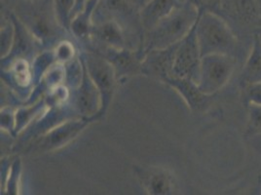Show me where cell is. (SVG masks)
Segmentation results:
<instances>
[{"instance_id":"obj_1","label":"cell","mask_w":261,"mask_h":195,"mask_svg":"<svg viewBox=\"0 0 261 195\" xmlns=\"http://www.w3.org/2000/svg\"><path fill=\"white\" fill-rule=\"evenodd\" d=\"M196 35L201 56L220 54L238 58L241 41L224 18L215 13L200 14Z\"/></svg>"},{"instance_id":"obj_2","label":"cell","mask_w":261,"mask_h":195,"mask_svg":"<svg viewBox=\"0 0 261 195\" xmlns=\"http://www.w3.org/2000/svg\"><path fill=\"white\" fill-rule=\"evenodd\" d=\"M200 12L189 0H185L147 33L145 52L165 49L182 40L193 29Z\"/></svg>"},{"instance_id":"obj_3","label":"cell","mask_w":261,"mask_h":195,"mask_svg":"<svg viewBox=\"0 0 261 195\" xmlns=\"http://www.w3.org/2000/svg\"><path fill=\"white\" fill-rule=\"evenodd\" d=\"M16 16L43 45L53 43L58 38V28H63L57 19L53 0L19 1Z\"/></svg>"},{"instance_id":"obj_4","label":"cell","mask_w":261,"mask_h":195,"mask_svg":"<svg viewBox=\"0 0 261 195\" xmlns=\"http://www.w3.org/2000/svg\"><path fill=\"white\" fill-rule=\"evenodd\" d=\"M142 0H98L93 12L92 22L97 25L107 21L118 22L126 35L143 31L141 22ZM128 38V37H127Z\"/></svg>"},{"instance_id":"obj_5","label":"cell","mask_w":261,"mask_h":195,"mask_svg":"<svg viewBox=\"0 0 261 195\" xmlns=\"http://www.w3.org/2000/svg\"><path fill=\"white\" fill-rule=\"evenodd\" d=\"M236 65L237 58L233 56L212 54L202 57L198 87L206 95L214 96L228 83Z\"/></svg>"},{"instance_id":"obj_6","label":"cell","mask_w":261,"mask_h":195,"mask_svg":"<svg viewBox=\"0 0 261 195\" xmlns=\"http://www.w3.org/2000/svg\"><path fill=\"white\" fill-rule=\"evenodd\" d=\"M222 18L238 37L250 33L252 36L261 29V8L258 0H222Z\"/></svg>"},{"instance_id":"obj_7","label":"cell","mask_w":261,"mask_h":195,"mask_svg":"<svg viewBox=\"0 0 261 195\" xmlns=\"http://www.w3.org/2000/svg\"><path fill=\"white\" fill-rule=\"evenodd\" d=\"M201 60L202 56L197 40L195 25L185 38L178 42L171 77L189 78L197 82Z\"/></svg>"},{"instance_id":"obj_8","label":"cell","mask_w":261,"mask_h":195,"mask_svg":"<svg viewBox=\"0 0 261 195\" xmlns=\"http://www.w3.org/2000/svg\"><path fill=\"white\" fill-rule=\"evenodd\" d=\"M85 65L88 74L98 87L101 99L99 113L109 108L114 93L116 76L113 66L109 61L98 52H89L85 57Z\"/></svg>"},{"instance_id":"obj_9","label":"cell","mask_w":261,"mask_h":195,"mask_svg":"<svg viewBox=\"0 0 261 195\" xmlns=\"http://www.w3.org/2000/svg\"><path fill=\"white\" fill-rule=\"evenodd\" d=\"M177 43L165 49H152L147 51L142 62V72L165 80L172 76L174 56Z\"/></svg>"},{"instance_id":"obj_10","label":"cell","mask_w":261,"mask_h":195,"mask_svg":"<svg viewBox=\"0 0 261 195\" xmlns=\"http://www.w3.org/2000/svg\"><path fill=\"white\" fill-rule=\"evenodd\" d=\"M102 55L114 68L116 79L118 80L124 76H133L138 72H142V60L143 59L138 51L129 48L115 49L105 48L97 50Z\"/></svg>"},{"instance_id":"obj_11","label":"cell","mask_w":261,"mask_h":195,"mask_svg":"<svg viewBox=\"0 0 261 195\" xmlns=\"http://www.w3.org/2000/svg\"><path fill=\"white\" fill-rule=\"evenodd\" d=\"M82 79L75 93L74 107L81 115L85 117H91L98 111H100L101 99L98 87L88 74L84 61H82Z\"/></svg>"},{"instance_id":"obj_12","label":"cell","mask_w":261,"mask_h":195,"mask_svg":"<svg viewBox=\"0 0 261 195\" xmlns=\"http://www.w3.org/2000/svg\"><path fill=\"white\" fill-rule=\"evenodd\" d=\"M90 38L98 45V49L128 48L127 35L118 22L107 21L93 25Z\"/></svg>"},{"instance_id":"obj_13","label":"cell","mask_w":261,"mask_h":195,"mask_svg":"<svg viewBox=\"0 0 261 195\" xmlns=\"http://www.w3.org/2000/svg\"><path fill=\"white\" fill-rule=\"evenodd\" d=\"M139 177L149 194H172L175 190L174 176L163 168L141 169Z\"/></svg>"},{"instance_id":"obj_14","label":"cell","mask_w":261,"mask_h":195,"mask_svg":"<svg viewBox=\"0 0 261 195\" xmlns=\"http://www.w3.org/2000/svg\"><path fill=\"white\" fill-rule=\"evenodd\" d=\"M239 83L242 88L261 84V40L254 34L250 50L240 72Z\"/></svg>"},{"instance_id":"obj_15","label":"cell","mask_w":261,"mask_h":195,"mask_svg":"<svg viewBox=\"0 0 261 195\" xmlns=\"http://www.w3.org/2000/svg\"><path fill=\"white\" fill-rule=\"evenodd\" d=\"M164 81L168 82L176 89L177 92L185 99L188 107L194 111H200L205 109L211 102V98L213 96L206 95L203 93L195 81L189 78H176L169 77Z\"/></svg>"},{"instance_id":"obj_16","label":"cell","mask_w":261,"mask_h":195,"mask_svg":"<svg viewBox=\"0 0 261 195\" xmlns=\"http://www.w3.org/2000/svg\"><path fill=\"white\" fill-rule=\"evenodd\" d=\"M181 3L179 0H148L141 10L142 29L148 33Z\"/></svg>"},{"instance_id":"obj_17","label":"cell","mask_w":261,"mask_h":195,"mask_svg":"<svg viewBox=\"0 0 261 195\" xmlns=\"http://www.w3.org/2000/svg\"><path fill=\"white\" fill-rule=\"evenodd\" d=\"M86 125L83 121H69L51 131L41 141V147L46 150L56 149L73 139Z\"/></svg>"},{"instance_id":"obj_18","label":"cell","mask_w":261,"mask_h":195,"mask_svg":"<svg viewBox=\"0 0 261 195\" xmlns=\"http://www.w3.org/2000/svg\"><path fill=\"white\" fill-rule=\"evenodd\" d=\"M98 3V0H88L85 7L82 11L71 20L70 28L72 33L79 39L90 38L91 30L93 27L92 16L93 12Z\"/></svg>"},{"instance_id":"obj_19","label":"cell","mask_w":261,"mask_h":195,"mask_svg":"<svg viewBox=\"0 0 261 195\" xmlns=\"http://www.w3.org/2000/svg\"><path fill=\"white\" fill-rule=\"evenodd\" d=\"M53 4L58 21L63 28L67 30L70 28L75 0H53Z\"/></svg>"},{"instance_id":"obj_20","label":"cell","mask_w":261,"mask_h":195,"mask_svg":"<svg viewBox=\"0 0 261 195\" xmlns=\"http://www.w3.org/2000/svg\"><path fill=\"white\" fill-rule=\"evenodd\" d=\"M248 110V125L246 135L253 137L261 135V105L249 103L246 105Z\"/></svg>"},{"instance_id":"obj_21","label":"cell","mask_w":261,"mask_h":195,"mask_svg":"<svg viewBox=\"0 0 261 195\" xmlns=\"http://www.w3.org/2000/svg\"><path fill=\"white\" fill-rule=\"evenodd\" d=\"M197 7L200 14L215 13L222 17V0H189Z\"/></svg>"},{"instance_id":"obj_22","label":"cell","mask_w":261,"mask_h":195,"mask_svg":"<svg viewBox=\"0 0 261 195\" xmlns=\"http://www.w3.org/2000/svg\"><path fill=\"white\" fill-rule=\"evenodd\" d=\"M72 55H73V48L70 44H68V42H64L58 47L57 58H59L60 60H63V61L69 60Z\"/></svg>"},{"instance_id":"obj_23","label":"cell","mask_w":261,"mask_h":195,"mask_svg":"<svg viewBox=\"0 0 261 195\" xmlns=\"http://www.w3.org/2000/svg\"><path fill=\"white\" fill-rule=\"evenodd\" d=\"M87 1L88 0H75V6H74V9L72 11V19L76 16L77 14H79L80 12L84 9L85 4H86Z\"/></svg>"},{"instance_id":"obj_24","label":"cell","mask_w":261,"mask_h":195,"mask_svg":"<svg viewBox=\"0 0 261 195\" xmlns=\"http://www.w3.org/2000/svg\"><path fill=\"white\" fill-rule=\"evenodd\" d=\"M19 1H36V0H18V2Z\"/></svg>"},{"instance_id":"obj_25","label":"cell","mask_w":261,"mask_h":195,"mask_svg":"<svg viewBox=\"0 0 261 195\" xmlns=\"http://www.w3.org/2000/svg\"><path fill=\"white\" fill-rule=\"evenodd\" d=\"M142 1H143V5H144V4H145V3H146L148 0H142Z\"/></svg>"},{"instance_id":"obj_26","label":"cell","mask_w":261,"mask_h":195,"mask_svg":"<svg viewBox=\"0 0 261 195\" xmlns=\"http://www.w3.org/2000/svg\"><path fill=\"white\" fill-rule=\"evenodd\" d=\"M257 34H258V35H259V38H260V40H261V32H258V33H257Z\"/></svg>"},{"instance_id":"obj_27","label":"cell","mask_w":261,"mask_h":195,"mask_svg":"<svg viewBox=\"0 0 261 195\" xmlns=\"http://www.w3.org/2000/svg\"><path fill=\"white\" fill-rule=\"evenodd\" d=\"M258 2H259V5H260V8H261V0H258Z\"/></svg>"},{"instance_id":"obj_28","label":"cell","mask_w":261,"mask_h":195,"mask_svg":"<svg viewBox=\"0 0 261 195\" xmlns=\"http://www.w3.org/2000/svg\"><path fill=\"white\" fill-rule=\"evenodd\" d=\"M258 32H261V29H260V30H259V31H258ZM258 32H257V33H258Z\"/></svg>"}]
</instances>
